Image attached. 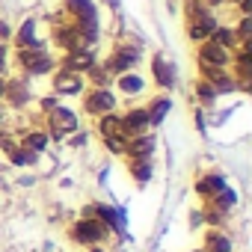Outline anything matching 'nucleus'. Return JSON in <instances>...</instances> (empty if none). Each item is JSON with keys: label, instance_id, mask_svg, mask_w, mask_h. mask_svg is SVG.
Masks as SVG:
<instances>
[{"label": "nucleus", "instance_id": "nucleus-3", "mask_svg": "<svg viewBox=\"0 0 252 252\" xmlns=\"http://www.w3.org/2000/svg\"><path fill=\"white\" fill-rule=\"evenodd\" d=\"M146 128H149V113L146 110H131L128 116H125V122H122L125 134H143Z\"/></svg>", "mask_w": 252, "mask_h": 252}, {"label": "nucleus", "instance_id": "nucleus-12", "mask_svg": "<svg viewBox=\"0 0 252 252\" xmlns=\"http://www.w3.org/2000/svg\"><path fill=\"white\" fill-rule=\"evenodd\" d=\"M65 65H68V68H89V65H92V54L77 51V57H68V60H65Z\"/></svg>", "mask_w": 252, "mask_h": 252}, {"label": "nucleus", "instance_id": "nucleus-19", "mask_svg": "<svg viewBox=\"0 0 252 252\" xmlns=\"http://www.w3.org/2000/svg\"><path fill=\"white\" fill-rule=\"evenodd\" d=\"M92 252H101V249H92Z\"/></svg>", "mask_w": 252, "mask_h": 252}, {"label": "nucleus", "instance_id": "nucleus-17", "mask_svg": "<svg viewBox=\"0 0 252 252\" xmlns=\"http://www.w3.org/2000/svg\"><path fill=\"white\" fill-rule=\"evenodd\" d=\"M33 152H12V163H18V166H27V163H33Z\"/></svg>", "mask_w": 252, "mask_h": 252}, {"label": "nucleus", "instance_id": "nucleus-14", "mask_svg": "<svg viewBox=\"0 0 252 252\" xmlns=\"http://www.w3.org/2000/svg\"><path fill=\"white\" fill-rule=\"evenodd\" d=\"M33 39H36V24L27 21L24 30H21V36H18V45H27V42H33Z\"/></svg>", "mask_w": 252, "mask_h": 252}, {"label": "nucleus", "instance_id": "nucleus-10", "mask_svg": "<svg viewBox=\"0 0 252 252\" xmlns=\"http://www.w3.org/2000/svg\"><path fill=\"white\" fill-rule=\"evenodd\" d=\"M208 252H231V240L225 234H208Z\"/></svg>", "mask_w": 252, "mask_h": 252}, {"label": "nucleus", "instance_id": "nucleus-11", "mask_svg": "<svg viewBox=\"0 0 252 252\" xmlns=\"http://www.w3.org/2000/svg\"><path fill=\"white\" fill-rule=\"evenodd\" d=\"M119 83H122V89H125V92H143V80H140L137 74H122V80H119Z\"/></svg>", "mask_w": 252, "mask_h": 252}, {"label": "nucleus", "instance_id": "nucleus-2", "mask_svg": "<svg viewBox=\"0 0 252 252\" xmlns=\"http://www.w3.org/2000/svg\"><path fill=\"white\" fill-rule=\"evenodd\" d=\"M116 107V98L107 92V89H95L92 95H89V101H86V110L89 113H110Z\"/></svg>", "mask_w": 252, "mask_h": 252}, {"label": "nucleus", "instance_id": "nucleus-6", "mask_svg": "<svg viewBox=\"0 0 252 252\" xmlns=\"http://www.w3.org/2000/svg\"><path fill=\"white\" fill-rule=\"evenodd\" d=\"M202 60L205 63H214V65H225L228 63V54L220 45H202Z\"/></svg>", "mask_w": 252, "mask_h": 252}, {"label": "nucleus", "instance_id": "nucleus-16", "mask_svg": "<svg viewBox=\"0 0 252 252\" xmlns=\"http://www.w3.org/2000/svg\"><path fill=\"white\" fill-rule=\"evenodd\" d=\"M217 30H220V33H217V42H214V45L225 48V45H231V42H234V33H231V30H225V27H217Z\"/></svg>", "mask_w": 252, "mask_h": 252}, {"label": "nucleus", "instance_id": "nucleus-1", "mask_svg": "<svg viewBox=\"0 0 252 252\" xmlns=\"http://www.w3.org/2000/svg\"><path fill=\"white\" fill-rule=\"evenodd\" d=\"M71 237L77 243H98L104 237V225L95 222V220H80L74 228H71Z\"/></svg>", "mask_w": 252, "mask_h": 252}, {"label": "nucleus", "instance_id": "nucleus-5", "mask_svg": "<svg viewBox=\"0 0 252 252\" xmlns=\"http://www.w3.org/2000/svg\"><path fill=\"white\" fill-rule=\"evenodd\" d=\"M152 149H155V140H152V137H137V140L128 146V155H131V158H140V160H149Z\"/></svg>", "mask_w": 252, "mask_h": 252}, {"label": "nucleus", "instance_id": "nucleus-8", "mask_svg": "<svg viewBox=\"0 0 252 252\" xmlns=\"http://www.w3.org/2000/svg\"><path fill=\"white\" fill-rule=\"evenodd\" d=\"M169 107H172V101H169V98H158V101L152 104V110H146V113H149V125H160V122H163V116L169 113Z\"/></svg>", "mask_w": 252, "mask_h": 252}, {"label": "nucleus", "instance_id": "nucleus-18", "mask_svg": "<svg viewBox=\"0 0 252 252\" xmlns=\"http://www.w3.org/2000/svg\"><path fill=\"white\" fill-rule=\"evenodd\" d=\"M0 95H3V86H0Z\"/></svg>", "mask_w": 252, "mask_h": 252}, {"label": "nucleus", "instance_id": "nucleus-9", "mask_svg": "<svg viewBox=\"0 0 252 252\" xmlns=\"http://www.w3.org/2000/svg\"><path fill=\"white\" fill-rule=\"evenodd\" d=\"M54 83H57L60 92H80V86H83V80H80L77 74H71V71H68V74H60Z\"/></svg>", "mask_w": 252, "mask_h": 252}, {"label": "nucleus", "instance_id": "nucleus-4", "mask_svg": "<svg viewBox=\"0 0 252 252\" xmlns=\"http://www.w3.org/2000/svg\"><path fill=\"white\" fill-rule=\"evenodd\" d=\"M155 80L160 86H172L175 83V68L163 60V57H155Z\"/></svg>", "mask_w": 252, "mask_h": 252}, {"label": "nucleus", "instance_id": "nucleus-13", "mask_svg": "<svg viewBox=\"0 0 252 252\" xmlns=\"http://www.w3.org/2000/svg\"><path fill=\"white\" fill-rule=\"evenodd\" d=\"M45 146H48V137H45V134H30V137H27V149H30L33 155L42 152Z\"/></svg>", "mask_w": 252, "mask_h": 252}, {"label": "nucleus", "instance_id": "nucleus-15", "mask_svg": "<svg viewBox=\"0 0 252 252\" xmlns=\"http://www.w3.org/2000/svg\"><path fill=\"white\" fill-rule=\"evenodd\" d=\"M131 172H134L140 181H149V175H152V166H149V160H140L137 166H131Z\"/></svg>", "mask_w": 252, "mask_h": 252}, {"label": "nucleus", "instance_id": "nucleus-7", "mask_svg": "<svg viewBox=\"0 0 252 252\" xmlns=\"http://www.w3.org/2000/svg\"><path fill=\"white\" fill-rule=\"evenodd\" d=\"M196 190H199L202 196H217L220 190H225V181H222V175H208V178L199 181Z\"/></svg>", "mask_w": 252, "mask_h": 252}]
</instances>
